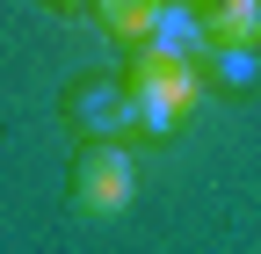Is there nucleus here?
Here are the masks:
<instances>
[{
	"label": "nucleus",
	"mask_w": 261,
	"mask_h": 254,
	"mask_svg": "<svg viewBox=\"0 0 261 254\" xmlns=\"http://www.w3.org/2000/svg\"><path fill=\"white\" fill-rule=\"evenodd\" d=\"M65 123L80 131V145H123L138 138V94L123 73H80L65 87Z\"/></svg>",
	"instance_id": "nucleus-2"
},
{
	"label": "nucleus",
	"mask_w": 261,
	"mask_h": 254,
	"mask_svg": "<svg viewBox=\"0 0 261 254\" xmlns=\"http://www.w3.org/2000/svg\"><path fill=\"white\" fill-rule=\"evenodd\" d=\"M261 80V51H211L203 58V87H254Z\"/></svg>",
	"instance_id": "nucleus-7"
},
{
	"label": "nucleus",
	"mask_w": 261,
	"mask_h": 254,
	"mask_svg": "<svg viewBox=\"0 0 261 254\" xmlns=\"http://www.w3.org/2000/svg\"><path fill=\"white\" fill-rule=\"evenodd\" d=\"M211 51H261V0H218L203 8Z\"/></svg>",
	"instance_id": "nucleus-5"
},
{
	"label": "nucleus",
	"mask_w": 261,
	"mask_h": 254,
	"mask_svg": "<svg viewBox=\"0 0 261 254\" xmlns=\"http://www.w3.org/2000/svg\"><path fill=\"white\" fill-rule=\"evenodd\" d=\"M138 196V167L123 145H80L73 153V211L80 218H123Z\"/></svg>",
	"instance_id": "nucleus-3"
},
{
	"label": "nucleus",
	"mask_w": 261,
	"mask_h": 254,
	"mask_svg": "<svg viewBox=\"0 0 261 254\" xmlns=\"http://www.w3.org/2000/svg\"><path fill=\"white\" fill-rule=\"evenodd\" d=\"M138 51H167V58H189V66H203L211 58V29H203V8L196 0H160L152 8V29Z\"/></svg>",
	"instance_id": "nucleus-4"
},
{
	"label": "nucleus",
	"mask_w": 261,
	"mask_h": 254,
	"mask_svg": "<svg viewBox=\"0 0 261 254\" xmlns=\"http://www.w3.org/2000/svg\"><path fill=\"white\" fill-rule=\"evenodd\" d=\"M44 8H58V15H80V8H94V0H44Z\"/></svg>",
	"instance_id": "nucleus-8"
},
{
	"label": "nucleus",
	"mask_w": 261,
	"mask_h": 254,
	"mask_svg": "<svg viewBox=\"0 0 261 254\" xmlns=\"http://www.w3.org/2000/svg\"><path fill=\"white\" fill-rule=\"evenodd\" d=\"M196 8H218V0H196Z\"/></svg>",
	"instance_id": "nucleus-9"
},
{
	"label": "nucleus",
	"mask_w": 261,
	"mask_h": 254,
	"mask_svg": "<svg viewBox=\"0 0 261 254\" xmlns=\"http://www.w3.org/2000/svg\"><path fill=\"white\" fill-rule=\"evenodd\" d=\"M152 8L160 0H94V15H102V29L123 44V51H138L145 44V29H152Z\"/></svg>",
	"instance_id": "nucleus-6"
},
{
	"label": "nucleus",
	"mask_w": 261,
	"mask_h": 254,
	"mask_svg": "<svg viewBox=\"0 0 261 254\" xmlns=\"http://www.w3.org/2000/svg\"><path fill=\"white\" fill-rule=\"evenodd\" d=\"M123 80H130V94H138V138H167L174 123L203 102V66L167 58V51H130Z\"/></svg>",
	"instance_id": "nucleus-1"
}]
</instances>
